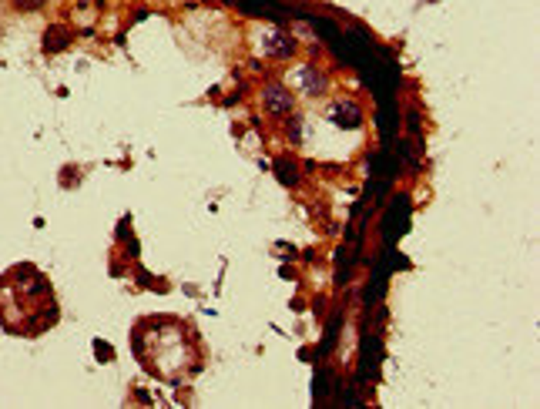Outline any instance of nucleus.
<instances>
[{
    "mask_svg": "<svg viewBox=\"0 0 540 409\" xmlns=\"http://www.w3.org/2000/svg\"><path fill=\"white\" fill-rule=\"evenodd\" d=\"M262 104H265L269 117H289L292 111H296V94H292L289 88H282V84H265V91H262Z\"/></svg>",
    "mask_w": 540,
    "mask_h": 409,
    "instance_id": "f257e3e1",
    "label": "nucleus"
},
{
    "mask_svg": "<svg viewBox=\"0 0 540 409\" xmlns=\"http://www.w3.org/2000/svg\"><path fill=\"white\" fill-rule=\"evenodd\" d=\"M296 81H299V88H302V94L306 98H322L326 94V74H322L319 67H312V64H306V67H299L296 71Z\"/></svg>",
    "mask_w": 540,
    "mask_h": 409,
    "instance_id": "f03ea898",
    "label": "nucleus"
},
{
    "mask_svg": "<svg viewBox=\"0 0 540 409\" xmlns=\"http://www.w3.org/2000/svg\"><path fill=\"white\" fill-rule=\"evenodd\" d=\"M265 54L275 57V61H289L292 54H296V40L282 34V30H272L269 38H265Z\"/></svg>",
    "mask_w": 540,
    "mask_h": 409,
    "instance_id": "7ed1b4c3",
    "label": "nucleus"
},
{
    "mask_svg": "<svg viewBox=\"0 0 540 409\" xmlns=\"http://www.w3.org/2000/svg\"><path fill=\"white\" fill-rule=\"evenodd\" d=\"M13 11H40L44 7V0H11Z\"/></svg>",
    "mask_w": 540,
    "mask_h": 409,
    "instance_id": "20e7f679",
    "label": "nucleus"
},
{
    "mask_svg": "<svg viewBox=\"0 0 540 409\" xmlns=\"http://www.w3.org/2000/svg\"><path fill=\"white\" fill-rule=\"evenodd\" d=\"M299 128H302V125H299V117H292V121H289V134H292L296 141H299Z\"/></svg>",
    "mask_w": 540,
    "mask_h": 409,
    "instance_id": "39448f33",
    "label": "nucleus"
}]
</instances>
